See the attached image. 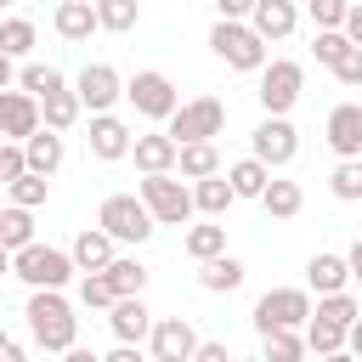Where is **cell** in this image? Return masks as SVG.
<instances>
[{
  "label": "cell",
  "mask_w": 362,
  "mask_h": 362,
  "mask_svg": "<svg viewBox=\"0 0 362 362\" xmlns=\"http://www.w3.org/2000/svg\"><path fill=\"white\" fill-rule=\"evenodd\" d=\"M192 204H198V215H226V209L238 204V192H232L226 170H215V175H198V181H192Z\"/></svg>",
  "instance_id": "7402d4cb"
},
{
  "label": "cell",
  "mask_w": 362,
  "mask_h": 362,
  "mask_svg": "<svg viewBox=\"0 0 362 362\" xmlns=\"http://www.w3.org/2000/svg\"><path fill=\"white\" fill-rule=\"evenodd\" d=\"M45 192H51V175H40V170H23L17 181H6V198L11 204H28V209H40Z\"/></svg>",
  "instance_id": "836d02e7"
},
{
  "label": "cell",
  "mask_w": 362,
  "mask_h": 362,
  "mask_svg": "<svg viewBox=\"0 0 362 362\" xmlns=\"http://www.w3.org/2000/svg\"><path fill=\"white\" fill-rule=\"evenodd\" d=\"M322 136H328V147H334L339 158H362V102H339V107L328 113Z\"/></svg>",
  "instance_id": "2e32d148"
},
{
  "label": "cell",
  "mask_w": 362,
  "mask_h": 362,
  "mask_svg": "<svg viewBox=\"0 0 362 362\" xmlns=\"http://www.w3.org/2000/svg\"><path fill=\"white\" fill-rule=\"evenodd\" d=\"M305 11H311V23H317V28H345L351 0H305Z\"/></svg>",
  "instance_id": "b9f144b4"
},
{
  "label": "cell",
  "mask_w": 362,
  "mask_h": 362,
  "mask_svg": "<svg viewBox=\"0 0 362 362\" xmlns=\"http://www.w3.org/2000/svg\"><path fill=\"white\" fill-rule=\"evenodd\" d=\"M6 272H11V249L0 243V277H6Z\"/></svg>",
  "instance_id": "816d5d0a"
},
{
  "label": "cell",
  "mask_w": 362,
  "mask_h": 362,
  "mask_svg": "<svg viewBox=\"0 0 362 362\" xmlns=\"http://www.w3.org/2000/svg\"><path fill=\"white\" fill-rule=\"evenodd\" d=\"M68 255H74V266H79V272H102V266L113 260V232H107V226H85V232L74 238V249H68Z\"/></svg>",
  "instance_id": "44dd1931"
},
{
  "label": "cell",
  "mask_w": 362,
  "mask_h": 362,
  "mask_svg": "<svg viewBox=\"0 0 362 362\" xmlns=\"http://www.w3.org/2000/svg\"><path fill=\"white\" fill-rule=\"evenodd\" d=\"M345 260H351V283H356V288H362V238H356V243H351V255H345Z\"/></svg>",
  "instance_id": "f907efd6"
},
{
  "label": "cell",
  "mask_w": 362,
  "mask_h": 362,
  "mask_svg": "<svg viewBox=\"0 0 362 362\" xmlns=\"http://www.w3.org/2000/svg\"><path fill=\"white\" fill-rule=\"evenodd\" d=\"M96 17L107 34H130L136 17H141V0H96Z\"/></svg>",
  "instance_id": "8d00e7d4"
},
{
  "label": "cell",
  "mask_w": 362,
  "mask_h": 362,
  "mask_svg": "<svg viewBox=\"0 0 362 362\" xmlns=\"http://www.w3.org/2000/svg\"><path fill=\"white\" fill-rule=\"evenodd\" d=\"M23 317H28V334H34L40 351H62V356L74 351L79 317H74V305L62 300V288H34L28 305H23Z\"/></svg>",
  "instance_id": "6da1fadb"
},
{
  "label": "cell",
  "mask_w": 362,
  "mask_h": 362,
  "mask_svg": "<svg viewBox=\"0 0 362 362\" xmlns=\"http://www.w3.org/2000/svg\"><path fill=\"white\" fill-rule=\"evenodd\" d=\"M226 181H232V192H238V198H260V192H266V181H272V164L249 153V158H238V164L226 170Z\"/></svg>",
  "instance_id": "83f0119b"
},
{
  "label": "cell",
  "mask_w": 362,
  "mask_h": 362,
  "mask_svg": "<svg viewBox=\"0 0 362 362\" xmlns=\"http://www.w3.org/2000/svg\"><path fill=\"white\" fill-rule=\"evenodd\" d=\"M255 158H266L272 170H283V164H294V153H300V130L288 124V113H266L260 124H255Z\"/></svg>",
  "instance_id": "30bf717a"
},
{
  "label": "cell",
  "mask_w": 362,
  "mask_h": 362,
  "mask_svg": "<svg viewBox=\"0 0 362 362\" xmlns=\"http://www.w3.org/2000/svg\"><path fill=\"white\" fill-rule=\"evenodd\" d=\"M141 198H147V209H153V221L158 226H187L192 221V187L187 181H175V170H147L141 175V187H136Z\"/></svg>",
  "instance_id": "3957f363"
},
{
  "label": "cell",
  "mask_w": 362,
  "mask_h": 362,
  "mask_svg": "<svg viewBox=\"0 0 362 362\" xmlns=\"http://www.w3.org/2000/svg\"><path fill=\"white\" fill-rule=\"evenodd\" d=\"M175 170H181L187 181H198V175H215V170H221V153H215V141H181V158H175Z\"/></svg>",
  "instance_id": "4dcf8cb0"
},
{
  "label": "cell",
  "mask_w": 362,
  "mask_h": 362,
  "mask_svg": "<svg viewBox=\"0 0 362 362\" xmlns=\"http://www.w3.org/2000/svg\"><path fill=\"white\" fill-rule=\"evenodd\" d=\"M28 170V153H23V141H0V181H17Z\"/></svg>",
  "instance_id": "7bdbcfd3"
},
{
  "label": "cell",
  "mask_w": 362,
  "mask_h": 362,
  "mask_svg": "<svg viewBox=\"0 0 362 362\" xmlns=\"http://www.w3.org/2000/svg\"><path fill=\"white\" fill-rule=\"evenodd\" d=\"M260 204H266V215L272 221H294L300 209H305V192H300V181H266V192H260Z\"/></svg>",
  "instance_id": "484cf974"
},
{
  "label": "cell",
  "mask_w": 362,
  "mask_h": 362,
  "mask_svg": "<svg viewBox=\"0 0 362 362\" xmlns=\"http://www.w3.org/2000/svg\"><path fill=\"white\" fill-rule=\"evenodd\" d=\"M23 153H28V170H40V175H57V164H62V130L40 124V130L23 141Z\"/></svg>",
  "instance_id": "d4e9b609"
},
{
  "label": "cell",
  "mask_w": 362,
  "mask_h": 362,
  "mask_svg": "<svg viewBox=\"0 0 362 362\" xmlns=\"http://www.w3.org/2000/svg\"><path fill=\"white\" fill-rule=\"evenodd\" d=\"M181 249H187L192 260H209V255H221V249H226V226H221V215H209V221H198V226H187V238H181Z\"/></svg>",
  "instance_id": "f1b7e54d"
},
{
  "label": "cell",
  "mask_w": 362,
  "mask_h": 362,
  "mask_svg": "<svg viewBox=\"0 0 362 362\" xmlns=\"http://www.w3.org/2000/svg\"><path fill=\"white\" fill-rule=\"evenodd\" d=\"M147 351H153L158 362H192V356H198V334H192L187 317H153Z\"/></svg>",
  "instance_id": "8fae6325"
},
{
  "label": "cell",
  "mask_w": 362,
  "mask_h": 362,
  "mask_svg": "<svg viewBox=\"0 0 362 362\" xmlns=\"http://www.w3.org/2000/svg\"><path fill=\"white\" fill-rule=\"evenodd\" d=\"M6 6H11V0H0V11H6Z\"/></svg>",
  "instance_id": "11a10c76"
},
{
  "label": "cell",
  "mask_w": 362,
  "mask_h": 362,
  "mask_svg": "<svg viewBox=\"0 0 362 362\" xmlns=\"http://www.w3.org/2000/svg\"><path fill=\"white\" fill-rule=\"evenodd\" d=\"M6 345H11V334H6V328H0V356H6Z\"/></svg>",
  "instance_id": "f5cc1de1"
},
{
  "label": "cell",
  "mask_w": 362,
  "mask_h": 362,
  "mask_svg": "<svg viewBox=\"0 0 362 362\" xmlns=\"http://www.w3.org/2000/svg\"><path fill=\"white\" fill-rule=\"evenodd\" d=\"M345 351H351V356H362V317L345 328Z\"/></svg>",
  "instance_id": "681fc988"
},
{
  "label": "cell",
  "mask_w": 362,
  "mask_h": 362,
  "mask_svg": "<svg viewBox=\"0 0 362 362\" xmlns=\"http://www.w3.org/2000/svg\"><path fill=\"white\" fill-rule=\"evenodd\" d=\"M345 34L362 45V0H351V11H345Z\"/></svg>",
  "instance_id": "7dc6e473"
},
{
  "label": "cell",
  "mask_w": 362,
  "mask_h": 362,
  "mask_svg": "<svg viewBox=\"0 0 362 362\" xmlns=\"http://www.w3.org/2000/svg\"><path fill=\"white\" fill-rule=\"evenodd\" d=\"M311 311H317V317H328V322H345V328L362 317V305H356L345 288H334V294H317V305H311Z\"/></svg>",
  "instance_id": "74e56055"
},
{
  "label": "cell",
  "mask_w": 362,
  "mask_h": 362,
  "mask_svg": "<svg viewBox=\"0 0 362 362\" xmlns=\"http://www.w3.org/2000/svg\"><path fill=\"white\" fill-rule=\"evenodd\" d=\"M102 272L113 277V288H119V294H141V288H147V266H141V260H130V255H113Z\"/></svg>",
  "instance_id": "e575fe53"
},
{
  "label": "cell",
  "mask_w": 362,
  "mask_h": 362,
  "mask_svg": "<svg viewBox=\"0 0 362 362\" xmlns=\"http://www.w3.org/2000/svg\"><path fill=\"white\" fill-rule=\"evenodd\" d=\"M0 243H6L11 255H17L23 243H34V209H28V204H11V198L0 204Z\"/></svg>",
  "instance_id": "4316f807"
},
{
  "label": "cell",
  "mask_w": 362,
  "mask_h": 362,
  "mask_svg": "<svg viewBox=\"0 0 362 362\" xmlns=\"http://www.w3.org/2000/svg\"><path fill=\"white\" fill-rule=\"evenodd\" d=\"M0 141H6V130H0Z\"/></svg>",
  "instance_id": "9f6ffc18"
},
{
  "label": "cell",
  "mask_w": 362,
  "mask_h": 362,
  "mask_svg": "<svg viewBox=\"0 0 362 362\" xmlns=\"http://www.w3.org/2000/svg\"><path fill=\"white\" fill-rule=\"evenodd\" d=\"M328 192L339 204H362V158H339L334 175H328Z\"/></svg>",
  "instance_id": "d6a6232c"
},
{
  "label": "cell",
  "mask_w": 362,
  "mask_h": 362,
  "mask_svg": "<svg viewBox=\"0 0 362 362\" xmlns=\"http://www.w3.org/2000/svg\"><path fill=\"white\" fill-rule=\"evenodd\" d=\"M79 113H85V102H79V90H68V85H57L51 96H40V119H45L51 130H74Z\"/></svg>",
  "instance_id": "cb8c5ba5"
},
{
  "label": "cell",
  "mask_w": 362,
  "mask_h": 362,
  "mask_svg": "<svg viewBox=\"0 0 362 362\" xmlns=\"http://www.w3.org/2000/svg\"><path fill=\"white\" fill-rule=\"evenodd\" d=\"M198 288L204 294H232V288H243V260L238 255H209V260H198Z\"/></svg>",
  "instance_id": "d6986e66"
},
{
  "label": "cell",
  "mask_w": 362,
  "mask_h": 362,
  "mask_svg": "<svg viewBox=\"0 0 362 362\" xmlns=\"http://www.w3.org/2000/svg\"><path fill=\"white\" fill-rule=\"evenodd\" d=\"M11 79H17V57H11V51H0V90H6Z\"/></svg>",
  "instance_id": "c3c4849f"
},
{
  "label": "cell",
  "mask_w": 362,
  "mask_h": 362,
  "mask_svg": "<svg viewBox=\"0 0 362 362\" xmlns=\"http://www.w3.org/2000/svg\"><path fill=\"white\" fill-rule=\"evenodd\" d=\"M130 158H136V170L147 175V170H175V158H181V141L164 130V136H136L130 141Z\"/></svg>",
  "instance_id": "ffe728a7"
},
{
  "label": "cell",
  "mask_w": 362,
  "mask_h": 362,
  "mask_svg": "<svg viewBox=\"0 0 362 362\" xmlns=\"http://www.w3.org/2000/svg\"><path fill=\"white\" fill-rule=\"evenodd\" d=\"M215 11H221V17H249L255 0H215Z\"/></svg>",
  "instance_id": "bcb514c9"
},
{
  "label": "cell",
  "mask_w": 362,
  "mask_h": 362,
  "mask_svg": "<svg viewBox=\"0 0 362 362\" xmlns=\"http://www.w3.org/2000/svg\"><path fill=\"white\" fill-rule=\"evenodd\" d=\"M96 226H107V232H113V243H147L158 221H153V209H147V198H141V192H113V198H102Z\"/></svg>",
  "instance_id": "5b68a950"
},
{
  "label": "cell",
  "mask_w": 362,
  "mask_h": 362,
  "mask_svg": "<svg viewBox=\"0 0 362 362\" xmlns=\"http://www.w3.org/2000/svg\"><path fill=\"white\" fill-rule=\"evenodd\" d=\"M249 23H255V34H260V40L272 45V40H288V34H294L300 11H294V0H255Z\"/></svg>",
  "instance_id": "ac0fdd59"
},
{
  "label": "cell",
  "mask_w": 362,
  "mask_h": 362,
  "mask_svg": "<svg viewBox=\"0 0 362 362\" xmlns=\"http://www.w3.org/2000/svg\"><path fill=\"white\" fill-rule=\"evenodd\" d=\"M51 28H57L68 45H85V40L102 28V17H96V0H57V11H51Z\"/></svg>",
  "instance_id": "e0dca14e"
},
{
  "label": "cell",
  "mask_w": 362,
  "mask_h": 362,
  "mask_svg": "<svg viewBox=\"0 0 362 362\" xmlns=\"http://www.w3.org/2000/svg\"><path fill=\"white\" fill-rule=\"evenodd\" d=\"M305 283H311L317 294H334V288H345V283H351V260L322 249V255H311V260H305Z\"/></svg>",
  "instance_id": "603a6c76"
},
{
  "label": "cell",
  "mask_w": 362,
  "mask_h": 362,
  "mask_svg": "<svg viewBox=\"0 0 362 362\" xmlns=\"http://www.w3.org/2000/svg\"><path fill=\"white\" fill-rule=\"evenodd\" d=\"M209 51H215L226 68H238V74H260V68H266V40L255 34L249 17H221V23L209 28Z\"/></svg>",
  "instance_id": "7a4b0ae2"
},
{
  "label": "cell",
  "mask_w": 362,
  "mask_h": 362,
  "mask_svg": "<svg viewBox=\"0 0 362 362\" xmlns=\"http://www.w3.org/2000/svg\"><path fill=\"white\" fill-rule=\"evenodd\" d=\"M164 130H170L175 141H215V136L226 130V107H221V96H192V102H181V107L164 119Z\"/></svg>",
  "instance_id": "8992f818"
},
{
  "label": "cell",
  "mask_w": 362,
  "mask_h": 362,
  "mask_svg": "<svg viewBox=\"0 0 362 362\" xmlns=\"http://www.w3.org/2000/svg\"><path fill=\"white\" fill-rule=\"evenodd\" d=\"M305 317H311V294L305 288H266L255 300V328L260 334L266 328H305Z\"/></svg>",
  "instance_id": "9c48e42d"
},
{
  "label": "cell",
  "mask_w": 362,
  "mask_h": 362,
  "mask_svg": "<svg viewBox=\"0 0 362 362\" xmlns=\"http://www.w3.org/2000/svg\"><path fill=\"white\" fill-rule=\"evenodd\" d=\"M17 85H23V90H34V96H51V90H57V85H68V79H62L51 62H23Z\"/></svg>",
  "instance_id": "ab89813d"
},
{
  "label": "cell",
  "mask_w": 362,
  "mask_h": 362,
  "mask_svg": "<svg viewBox=\"0 0 362 362\" xmlns=\"http://www.w3.org/2000/svg\"><path fill=\"white\" fill-rule=\"evenodd\" d=\"M300 90H305V68L294 62V57H272L266 68H260V107L266 113H288L294 102H300Z\"/></svg>",
  "instance_id": "52a82bcc"
},
{
  "label": "cell",
  "mask_w": 362,
  "mask_h": 362,
  "mask_svg": "<svg viewBox=\"0 0 362 362\" xmlns=\"http://www.w3.org/2000/svg\"><path fill=\"white\" fill-rule=\"evenodd\" d=\"M124 96H130V107H136L141 119H158V124L181 107V96H175V85H170V74H158V68H141V74L124 85Z\"/></svg>",
  "instance_id": "ba28073f"
},
{
  "label": "cell",
  "mask_w": 362,
  "mask_h": 362,
  "mask_svg": "<svg viewBox=\"0 0 362 362\" xmlns=\"http://www.w3.org/2000/svg\"><path fill=\"white\" fill-rule=\"evenodd\" d=\"M74 272H79L74 255H68V249H51V243H40V238L11 255V277H23L28 288H62Z\"/></svg>",
  "instance_id": "277c9868"
},
{
  "label": "cell",
  "mask_w": 362,
  "mask_h": 362,
  "mask_svg": "<svg viewBox=\"0 0 362 362\" xmlns=\"http://www.w3.org/2000/svg\"><path fill=\"white\" fill-rule=\"evenodd\" d=\"M113 300H119V288H113L107 272H85V277H79V305H85V311H107Z\"/></svg>",
  "instance_id": "d590c367"
},
{
  "label": "cell",
  "mask_w": 362,
  "mask_h": 362,
  "mask_svg": "<svg viewBox=\"0 0 362 362\" xmlns=\"http://www.w3.org/2000/svg\"><path fill=\"white\" fill-rule=\"evenodd\" d=\"M345 45H351V34H345V28H317V40H311V57H317L322 68H334V62L345 57Z\"/></svg>",
  "instance_id": "60d3db41"
},
{
  "label": "cell",
  "mask_w": 362,
  "mask_h": 362,
  "mask_svg": "<svg viewBox=\"0 0 362 362\" xmlns=\"http://www.w3.org/2000/svg\"><path fill=\"white\" fill-rule=\"evenodd\" d=\"M0 204H6V181H0Z\"/></svg>",
  "instance_id": "db71d44e"
},
{
  "label": "cell",
  "mask_w": 362,
  "mask_h": 362,
  "mask_svg": "<svg viewBox=\"0 0 362 362\" xmlns=\"http://www.w3.org/2000/svg\"><path fill=\"white\" fill-rule=\"evenodd\" d=\"M260 351H266V362H294V356H305V334L300 328H266Z\"/></svg>",
  "instance_id": "1f68e13d"
},
{
  "label": "cell",
  "mask_w": 362,
  "mask_h": 362,
  "mask_svg": "<svg viewBox=\"0 0 362 362\" xmlns=\"http://www.w3.org/2000/svg\"><path fill=\"white\" fill-rule=\"evenodd\" d=\"M74 90H79V102H85L90 113H107V107L124 96V79H119V68H107V62H85L79 79H74Z\"/></svg>",
  "instance_id": "7c38bea8"
},
{
  "label": "cell",
  "mask_w": 362,
  "mask_h": 362,
  "mask_svg": "<svg viewBox=\"0 0 362 362\" xmlns=\"http://www.w3.org/2000/svg\"><path fill=\"white\" fill-rule=\"evenodd\" d=\"M334 79H339V85H362V45H356V40H351L345 57L334 62Z\"/></svg>",
  "instance_id": "ee69618b"
},
{
  "label": "cell",
  "mask_w": 362,
  "mask_h": 362,
  "mask_svg": "<svg viewBox=\"0 0 362 362\" xmlns=\"http://www.w3.org/2000/svg\"><path fill=\"white\" fill-rule=\"evenodd\" d=\"M232 351L221 345V339H198V362H226Z\"/></svg>",
  "instance_id": "f6af8a7d"
},
{
  "label": "cell",
  "mask_w": 362,
  "mask_h": 362,
  "mask_svg": "<svg viewBox=\"0 0 362 362\" xmlns=\"http://www.w3.org/2000/svg\"><path fill=\"white\" fill-rule=\"evenodd\" d=\"M0 51L28 57V51H34V23H28V17H0Z\"/></svg>",
  "instance_id": "f35d334b"
},
{
  "label": "cell",
  "mask_w": 362,
  "mask_h": 362,
  "mask_svg": "<svg viewBox=\"0 0 362 362\" xmlns=\"http://www.w3.org/2000/svg\"><path fill=\"white\" fill-rule=\"evenodd\" d=\"M305 351H317V356H339L345 351V322H328V317H305Z\"/></svg>",
  "instance_id": "f546056e"
},
{
  "label": "cell",
  "mask_w": 362,
  "mask_h": 362,
  "mask_svg": "<svg viewBox=\"0 0 362 362\" xmlns=\"http://www.w3.org/2000/svg\"><path fill=\"white\" fill-rule=\"evenodd\" d=\"M40 124H45V119H40V96L6 85V90H0V130H6V141H28Z\"/></svg>",
  "instance_id": "4fadbf2b"
},
{
  "label": "cell",
  "mask_w": 362,
  "mask_h": 362,
  "mask_svg": "<svg viewBox=\"0 0 362 362\" xmlns=\"http://www.w3.org/2000/svg\"><path fill=\"white\" fill-rule=\"evenodd\" d=\"M107 328H113V339L141 345V339L153 334V311H147V300H141V294H119V300L107 305Z\"/></svg>",
  "instance_id": "9a60e30c"
},
{
  "label": "cell",
  "mask_w": 362,
  "mask_h": 362,
  "mask_svg": "<svg viewBox=\"0 0 362 362\" xmlns=\"http://www.w3.org/2000/svg\"><path fill=\"white\" fill-rule=\"evenodd\" d=\"M130 124L107 107V113H90V153L102 158V164H113V158H130Z\"/></svg>",
  "instance_id": "5bb4252c"
}]
</instances>
